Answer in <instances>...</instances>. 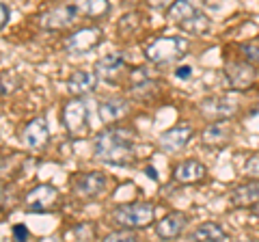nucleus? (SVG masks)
<instances>
[{
    "label": "nucleus",
    "instance_id": "1",
    "mask_svg": "<svg viewBox=\"0 0 259 242\" xmlns=\"http://www.w3.org/2000/svg\"><path fill=\"white\" fill-rule=\"evenodd\" d=\"M93 154L97 160L112 167H130L134 165L136 154H134V141H132V130L127 128L112 126L102 130L95 136L93 143Z\"/></svg>",
    "mask_w": 259,
    "mask_h": 242
},
{
    "label": "nucleus",
    "instance_id": "2",
    "mask_svg": "<svg viewBox=\"0 0 259 242\" xmlns=\"http://www.w3.org/2000/svg\"><path fill=\"white\" fill-rule=\"evenodd\" d=\"M145 59L153 65H168L177 59L188 54V39L184 37H158L151 44L145 46Z\"/></svg>",
    "mask_w": 259,
    "mask_h": 242
},
{
    "label": "nucleus",
    "instance_id": "3",
    "mask_svg": "<svg viewBox=\"0 0 259 242\" xmlns=\"http://www.w3.org/2000/svg\"><path fill=\"white\" fill-rule=\"evenodd\" d=\"M61 121L63 128L71 139H84V136L91 132V124H89V106L87 102L74 95V100L65 102L63 112H61Z\"/></svg>",
    "mask_w": 259,
    "mask_h": 242
},
{
    "label": "nucleus",
    "instance_id": "4",
    "mask_svg": "<svg viewBox=\"0 0 259 242\" xmlns=\"http://www.w3.org/2000/svg\"><path fill=\"white\" fill-rule=\"evenodd\" d=\"M112 221L119 227L143 229L153 223V206L145 201H134V204H123L112 210Z\"/></svg>",
    "mask_w": 259,
    "mask_h": 242
},
{
    "label": "nucleus",
    "instance_id": "5",
    "mask_svg": "<svg viewBox=\"0 0 259 242\" xmlns=\"http://www.w3.org/2000/svg\"><path fill=\"white\" fill-rule=\"evenodd\" d=\"M80 18H84V15L80 11L78 3L76 0H67V3L56 5L54 9L46 11L41 15V26L46 30H65V28L74 26Z\"/></svg>",
    "mask_w": 259,
    "mask_h": 242
},
{
    "label": "nucleus",
    "instance_id": "6",
    "mask_svg": "<svg viewBox=\"0 0 259 242\" xmlns=\"http://www.w3.org/2000/svg\"><path fill=\"white\" fill-rule=\"evenodd\" d=\"M225 78L233 91H248L257 83L259 71L255 63L250 61H229L225 65Z\"/></svg>",
    "mask_w": 259,
    "mask_h": 242
},
{
    "label": "nucleus",
    "instance_id": "7",
    "mask_svg": "<svg viewBox=\"0 0 259 242\" xmlns=\"http://www.w3.org/2000/svg\"><path fill=\"white\" fill-rule=\"evenodd\" d=\"M56 201H59V188L52 186V184H39V186L28 190L24 206H26L28 212L39 214V212H50Z\"/></svg>",
    "mask_w": 259,
    "mask_h": 242
},
{
    "label": "nucleus",
    "instance_id": "8",
    "mask_svg": "<svg viewBox=\"0 0 259 242\" xmlns=\"http://www.w3.org/2000/svg\"><path fill=\"white\" fill-rule=\"evenodd\" d=\"M106 175L102 171H87V173H80L74 177L71 182V190L74 195L78 197H84V199H93V197H100L104 190H106Z\"/></svg>",
    "mask_w": 259,
    "mask_h": 242
},
{
    "label": "nucleus",
    "instance_id": "9",
    "mask_svg": "<svg viewBox=\"0 0 259 242\" xmlns=\"http://www.w3.org/2000/svg\"><path fill=\"white\" fill-rule=\"evenodd\" d=\"M233 132H236V128H233L231 119H218V121H212V124L203 130L201 143H203L205 147H212V149H223L233 139Z\"/></svg>",
    "mask_w": 259,
    "mask_h": 242
},
{
    "label": "nucleus",
    "instance_id": "10",
    "mask_svg": "<svg viewBox=\"0 0 259 242\" xmlns=\"http://www.w3.org/2000/svg\"><path fill=\"white\" fill-rule=\"evenodd\" d=\"M100 42H102V28L87 26V28H80L76 33H71L67 39H65V50L71 52V54H87Z\"/></svg>",
    "mask_w": 259,
    "mask_h": 242
},
{
    "label": "nucleus",
    "instance_id": "11",
    "mask_svg": "<svg viewBox=\"0 0 259 242\" xmlns=\"http://www.w3.org/2000/svg\"><path fill=\"white\" fill-rule=\"evenodd\" d=\"M192 134H194V130L188 124L175 126V128H171V130H164L160 134L158 145H160V149L164 151V154H177V151H182L186 145L190 143Z\"/></svg>",
    "mask_w": 259,
    "mask_h": 242
},
{
    "label": "nucleus",
    "instance_id": "12",
    "mask_svg": "<svg viewBox=\"0 0 259 242\" xmlns=\"http://www.w3.org/2000/svg\"><path fill=\"white\" fill-rule=\"evenodd\" d=\"M48 141H50V128H48V121L44 117H35L30 119L22 130V143L26 145L28 149L39 151L44 149Z\"/></svg>",
    "mask_w": 259,
    "mask_h": 242
},
{
    "label": "nucleus",
    "instance_id": "13",
    "mask_svg": "<svg viewBox=\"0 0 259 242\" xmlns=\"http://www.w3.org/2000/svg\"><path fill=\"white\" fill-rule=\"evenodd\" d=\"M238 110V104L231 102L225 95H216V98H207L201 102L199 112L209 121H218V119H229L233 112Z\"/></svg>",
    "mask_w": 259,
    "mask_h": 242
},
{
    "label": "nucleus",
    "instance_id": "14",
    "mask_svg": "<svg viewBox=\"0 0 259 242\" xmlns=\"http://www.w3.org/2000/svg\"><path fill=\"white\" fill-rule=\"evenodd\" d=\"M186 225H188V216L180 212V210H175V212H168L162 216L160 223H156V236L162 240H175L182 236Z\"/></svg>",
    "mask_w": 259,
    "mask_h": 242
},
{
    "label": "nucleus",
    "instance_id": "15",
    "mask_svg": "<svg viewBox=\"0 0 259 242\" xmlns=\"http://www.w3.org/2000/svg\"><path fill=\"white\" fill-rule=\"evenodd\" d=\"M156 91H158V83L151 80L147 67H134L130 71V93H132L134 98L149 100Z\"/></svg>",
    "mask_w": 259,
    "mask_h": 242
},
{
    "label": "nucleus",
    "instance_id": "16",
    "mask_svg": "<svg viewBox=\"0 0 259 242\" xmlns=\"http://www.w3.org/2000/svg\"><path fill=\"white\" fill-rule=\"evenodd\" d=\"M207 177V169L203 163H199V160H184L175 167L173 171V180L177 184H182V186H188V184H199L203 182Z\"/></svg>",
    "mask_w": 259,
    "mask_h": 242
},
{
    "label": "nucleus",
    "instance_id": "17",
    "mask_svg": "<svg viewBox=\"0 0 259 242\" xmlns=\"http://www.w3.org/2000/svg\"><path fill=\"white\" fill-rule=\"evenodd\" d=\"M97 85H100V74L97 71H89V69H76L67 78V91L71 95H80V98L93 93Z\"/></svg>",
    "mask_w": 259,
    "mask_h": 242
},
{
    "label": "nucleus",
    "instance_id": "18",
    "mask_svg": "<svg viewBox=\"0 0 259 242\" xmlns=\"http://www.w3.org/2000/svg\"><path fill=\"white\" fill-rule=\"evenodd\" d=\"M130 112V102L123 98H108L97 106V115H100L102 124H117Z\"/></svg>",
    "mask_w": 259,
    "mask_h": 242
},
{
    "label": "nucleus",
    "instance_id": "19",
    "mask_svg": "<svg viewBox=\"0 0 259 242\" xmlns=\"http://www.w3.org/2000/svg\"><path fill=\"white\" fill-rule=\"evenodd\" d=\"M259 201V180H250L246 184H240V186L231 192V204L236 208H250Z\"/></svg>",
    "mask_w": 259,
    "mask_h": 242
},
{
    "label": "nucleus",
    "instance_id": "20",
    "mask_svg": "<svg viewBox=\"0 0 259 242\" xmlns=\"http://www.w3.org/2000/svg\"><path fill=\"white\" fill-rule=\"evenodd\" d=\"M123 67H125V56L121 52L106 54L104 59H100L95 63V71L100 74V78H106V80L117 78L121 71H123Z\"/></svg>",
    "mask_w": 259,
    "mask_h": 242
},
{
    "label": "nucleus",
    "instance_id": "21",
    "mask_svg": "<svg viewBox=\"0 0 259 242\" xmlns=\"http://www.w3.org/2000/svg\"><path fill=\"white\" fill-rule=\"evenodd\" d=\"M199 11H201V0H175L166 9V18L175 24H182L188 18H192V15H197Z\"/></svg>",
    "mask_w": 259,
    "mask_h": 242
},
{
    "label": "nucleus",
    "instance_id": "22",
    "mask_svg": "<svg viewBox=\"0 0 259 242\" xmlns=\"http://www.w3.org/2000/svg\"><path fill=\"white\" fill-rule=\"evenodd\" d=\"M188 240H229V233L218 223H203L188 233Z\"/></svg>",
    "mask_w": 259,
    "mask_h": 242
},
{
    "label": "nucleus",
    "instance_id": "23",
    "mask_svg": "<svg viewBox=\"0 0 259 242\" xmlns=\"http://www.w3.org/2000/svg\"><path fill=\"white\" fill-rule=\"evenodd\" d=\"M182 30H186V33H190V35H207L209 33V28H212V22H209V18L205 13H197V15H192V18H188L186 22L182 24H177Z\"/></svg>",
    "mask_w": 259,
    "mask_h": 242
},
{
    "label": "nucleus",
    "instance_id": "24",
    "mask_svg": "<svg viewBox=\"0 0 259 242\" xmlns=\"http://www.w3.org/2000/svg\"><path fill=\"white\" fill-rule=\"evenodd\" d=\"M80 11H82L84 18H104L108 11H110V3L108 0H76Z\"/></svg>",
    "mask_w": 259,
    "mask_h": 242
},
{
    "label": "nucleus",
    "instance_id": "25",
    "mask_svg": "<svg viewBox=\"0 0 259 242\" xmlns=\"http://www.w3.org/2000/svg\"><path fill=\"white\" fill-rule=\"evenodd\" d=\"M139 26H141V18H139V13H134V11L121 15V20H119V24H117L119 33H123V35L136 33V30H139Z\"/></svg>",
    "mask_w": 259,
    "mask_h": 242
},
{
    "label": "nucleus",
    "instance_id": "26",
    "mask_svg": "<svg viewBox=\"0 0 259 242\" xmlns=\"http://www.w3.org/2000/svg\"><path fill=\"white\" fill-rule=\"evenodd\" d=\"M104 240L106 242H119V240H139L136 238V229H130V227H121L119 231H110L104 236Z\"/></svg>",
    "mask_w": 259,
    "mask_h": 242
},
{
    "label": "nucleus",
    "instance_id": "27",
    "mask_svg": "<svg viewBox=\"0 0 259 242\" xmlns=\"http://www.w3.org/2000/svg\"><path fill=\"white\" fill-rule=\"evenodd\" d=\"M93 233L95 229L91 227L89 223H82V225H78V227H74L69 233H67V238H78V240H91L93 238Z\"/></svg>",
    "mask_w": 259,
    "mask_h": 242
},
{
    "label": "nucleus",
    "instance_id": "28",
    "mask_svg": "<svg viewBox=\"0 0 259 242\" xmlns=\"http://www.w3.org/2000/svg\"><path fill=\"white\" fill-rule=\"evenodd\" d=\"M240 50H242V54H244V59H246V61L255 63V65L259 67V46H253V44H242V46H240Z\"/></svg>",
    "mask_w": 259,
    "mask_h": 242
},
{
    "label": "nucleus",
    "instance_id": "29",
    "mask_svg": "<svg viewBox=\"0 0 259 242\" xmlns=\"http://www.w3.org/2000/svg\"><path fill=\"white\" fill-rule=\"evenodd\" d=\"M244 171H246L248 177H255V180H259V156H253V158L246 160Z\"/></svg>",
    "mask_w": 259,
    "mask_h": 242
},
{
    "label": "nucleus",
    "instance_id": "30",
    "mask_svg": "<svg viewBox=\"0 0 259 242\" xmlns=\"http://www.w3.org/2000/svg\"><path fill=\"white\" fill-rule=\"evenodd\" d=\"M11 233H13V238L15 240H28V236H30V231H28V227L26 225H13V229H11Z\"/></svg>",
    "mask_w": 259,
    "mask_h": 242
},
{
    "label": "nucleus",
    "instance_id": "31",
    "mask_svg": "<svg viewBox=\"0 0 259 242\" xmlns=\"http://www.w3.org/2000/svg\"><path fill=\"white\" fill-rule=\"evenodd\" d=\"M175 3V0H147L149 9H168Z\"/></svg>",
    "mask_w": 259,
    "mask_h": 242
},
{
    "label": "nucleus",
    "instance_id": "32",
    "mask_svg": "<svg viewBox=\"0 0 259 242\" xmlns=\"http://www.w3.org/2000/svg\"><path fill=\"white\" fill-rule=\"evenodd\" d=\"M175 76L180 78V80H188L192 76V67L190 65H182V67H177L175 69Z\"/></svg>",
    "mask_w": 259,
    "mask_h": 242
},
{
    "label": "nucleus",
    "instance_id": "33",
    "mask_svg": "<svg viewBox=\"0 0 259 242\" xmlns=\"http://www.w3.org/2000/svg\"><path fill=\"white\" fill-rule=\"evenodd\" d=\"M0 11H3V18H0V26H7V22H9V7H7V3L0 5Z\"/></svg>",
    "mask_w": 259,
    "mask_h": 242
},
{
    "label": "nucleus",
    "instance_id": "34",
    "mask_svg": "<svg viewBox=\"0 0 259 242\" xmlns=\"http://www.w3.org/2000/svg\"><path fill=\"white\" fill-rule=\"evenodd\" d=\"M145 175H149L151 180H158V173H156V169L153 167H145Z\"/></svg>",
    "mask_w": 259,
    "mask_h": 242
},
{
    "label": "nucleus",
    "instance_id": "35",
    "mask_svg": "<svg viewBox=\"0 0 259 242\" xmlns=\"http://www.w3.org/2000/svg\"><path fill=\"white\" fill-rule=\"evenodd\" d=\"M250 216H253V219H257L259 221V201L255 206H250Z\"/></svg>",
    "mask_w": 259,
    "mask_h": 242
}]
</instances>
